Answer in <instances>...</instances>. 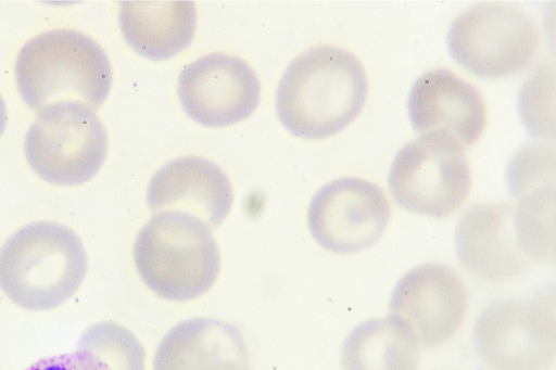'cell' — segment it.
<instances>
[{"mask_svg":"<svg viewBox=\"0 0 556 370\" xmlns=\"http://www.w3.org/2000/svg\"><path fill=\"white\" fill-rule=\"evenodd\" d=\"M368 91L367 74L352 52L312 48L286 69L277 90V115L295 137H333L361 114Z\"/></svg>","mask_w":556,"mask_h":370,"instance_id":"obj_1","label":"cell"},{"mask_svg":"<svg viewBox=\"0 0 556 370\" xmlns=\"http://www.w3.org/2000/svg\"><path fill=\"white\" fill-rule=\"evenodd\" d=\"M17 88L34 111L77 103L94 112L108 100L112 66L106 52L87 35L56 29L31 39L15 65Z\"/></svg>","mask_w":556,"mask_h":370,"instance_id":"obj_2","label":"cell"},{"mask_svg":"<svg viewBox=\"0 0 556 370\" xmlns=\"http://www.w3.org/2000/svg\"><path fill=\"white\" fill-rule=\"evenodd\" d=\"M87 268L85 246L73 229L31 222L0 250V289L26 310H52L80 289Z\"/></svg>","mask_w":556,"mask_h":370,"instance_id":"obj_3","label":"cell"},{"mask_svg":"<svg viewBox=\"0 0 556 370\" xmlns=\"http://www.w3.org/2000/svg\"><path fill=\"white\" fill-rule=\"evenodd\" d=\"M134 259L147 288L176 303L205 294L220 271L213 229L181 213L154 215L137 235Z\"/></svg>","mask_w":556,"mask_h":370,"instance_id":"obj_4","label":"cell"},{"mask_svg":"<svg viewBox=\"0 0 556 370\" xmlns=\"http://www.w3.org/2000/svg\"><path fill=\"white\" fill-rule=\"evenodd\" d=\"M538 48L534 23L510 3L477 4L458 15L447 33L452 59L480 78L500 79L526 72Z\"/></svg>","mask_w":556,"mask_h":370,"instance_id":"obj_5","label":"cell"},{"mask_svg":"<svg viewBox=\"0 0 556 370\" xmlns=\"http://www.w3.org/2000/svg\"><path fill=\"white\" fill-rule=\"evenodd\" d=\"M471 168L463 146L446 132H432L404 146L389 175L394 202L415 215L455 214L471 191Z\"/></svg>","mask_w":556,"mask_h":370,"instance_id":"obj_6","label":"cell"},{"mask_svg":"<svg viewBox=\"0 0 556 370\" xmlns=\"http://www.w3.org/2000/svg\"><path fill=\"white\" fill-rule=\"evenodd\" d=\"M25 154L48 183L73 187L91 181L109 154V135L96 112L77 103L41 111L29 128Z\"/></svg>","mask_w":556,"mask_h":370,"instance_id":"obj_7","label":"cell"},{"mask_svg":"<svg viewBox=\"0 0 556 370\" xmlns=\"http://www.w3.org/2000/svg\"><path fill=\"white\" fill-rule=\"evenodd\" d=\"M473 343L492 370H547L556 356L554 289L486 307L476 322Z\"/></svg>","mask_w":556,"mask_h":370,"instance_id":"obj_8","label":"cell"},{"mask_svg":"<svg viewBox=\"0 0 556 370\" xmlns=\"http://www.w3.org/2000/svg\"><path fill=\"white\" fill-rule=\"evenodd\" d=\"M391 218L384 190L369 181L344 178L324 186L307 214L309 232L324 250L341 255L370 248Z\"/></svg>","mask_w":556,"mask_h":370,"instance_id":"obj_9","label":"cell"},{"mask_svg":"<svg viewBox=\"0 0 556 370\" xmlns=\"http://www.w3.org/2000/svg\"><path fill=\"white\" fill-rule=\"evenodd\" d=\"M178 95L186 114L206 128H225L249 118L257 109L261 84L243 60L212 54L187 65Z\"/></svg>","mask_w":556,"mask_h":370,"instance_id":"obj_10","label":"cell"},{"mask_svg":"<svg viewBox=\"0 0 556 370\" xmlns=\"http://www.w3.org/2000/svg\"><path fill=\"white\" fill-rule=\"evenodd\" d=\"M468 293L460 276L444 264L429 263L408 271L393 291L391 311L425 348L440 347L460 329Z\"/></svg>","mask_w":556,"mask_h":370,"instance_id":"obj_11","label":"cell"},{"mask_svg":"<svg viewBox=\"0 0 556 370\" xmlns=\"http://www.w3.org/2000/svg\"><path fill=\"white\" fill-rule=\"evenodd\" d=\"M233 201L228 175L199 156L169 162L153 175L148 188V205L154 215L181 213L212 229L228 218Z\"/></svg>","mask_w":556,"mask_h":370,"instance_id":"obj_12","label":"cell"},{"mask_svg":"<svg viewBox=\"0 0 556 370\" xmlns=\"http://www.w3.org/2000/svg\"><path fill=\"white\" fill-rule=\"evenodd\" d=\"M407 107L416 132H446L466 148L478 142L486 125L481 93L445 68L432 69L414 82Z\"/></svg>","mask_w":556,"mask_h":370,"instance_id":"obj_13","label":"cell"},{"mask_svg":"<svg viewBox=\"0 0 556 370\" xmlns=\"http://www.w3.org/2000/svg\"><path fill=\"white\" fill-rule=\"evenodd\" d=\"M455 243L462 266L482 280L500 283L530 266L517 240L515 207L506 203L466 209L456 228Z\"/></svg>","mask_w":556,"mask_h":370,"instance_id":"obj_14","label":"cell"},{"mask_svg":"<svg viewBox=\"0 0 556 370\" xmlns=\"http://www.w3.org/2000/svg\"><path fill=\"white\" fill-rule=\"evenodd\" d=\"M153 369L250 370V355L237 327L201 317L184 321L165 334Z\"/></svg>","mask_w":556,"mask_h":370,"instance_id":"obj_15","label":"cell"},{"mask_svg":"<svg viewBox=\"0 0 556 370\" xmlns=\"http://www.w3.org/2000/svg\"><path fill=\"white\" fill-rule=\"evenodd\" d=\"M197 26L194 2L121 3L122 34L139 55L152 61L177 56L193 42Z\"/></svg>","mask_w":556,"mask_h":370,"instance_id":"obj_16","label":"cell"},{"mask_svg":"<svg viewBox=\"0 0 556 370\" xmlns=\"http://www.w3.org/2000/svg\"><path fill=\"white\" fill-rule=\"evenodd\" d=\"M344 370H417L420 343L413 330L390 315L358 324L341 350Z\"/></svg>","mask_w":556,"mask_h":370,"instance_id":"obj_17","label":"cell"},{"mask_svg":"<svg viewBox=\"0 0 556 370\" xmlns=\"http://www.w3.org/2000/svg\"><path fill=\"white\" fill-rule=\"evenodd\" d=\"M515 207V229L521 252L530 260L555 258V184L526 193Z\"/></svg>","mask_w":556,"mask_h":370,"instance_id":"obj_18","label":"cell"},{"mask_svg":"<svg viewBox=\"0 0 556 370\" xmlns=\"http://www.w3.org/2000/svg\"><path fill=\"white\" fill-rule=\"evenodd\" d=\"M78 349L90 352L111 370H146V349L125 327L101 322L87 329Z\"/></svg>","mask_w":556,"mask_h":370,"instance_id":"obj_19","label":"cell"},{"mask_svg":"<svg viewBox=\"0 0 556 370\" xmlns=\"http://www.w3.org/2000/svg\"><path fill=\"white\" fill-rule=\"evenodd\" d=\"M518 113L535 138L555 137V68L543 64L527 79L518 97Z\"/></svg>","mask_w":556,"mask_h":370,"instance_id":"obj_20","label":"cell"},{"mask_svg":"<svg viewBox=\"0 0 556 370\" xmlns=\"http://www.w3.org/2000/svg\"><path fill=\"white\" fill-rule=\"evenodd\" d=\"M507 182L515 199L555 184V151L546 145H530L514 156L508 167Z\"/></svg>","mask_w":556,"mask_h":370,"instance_id":"obj_21","label":"cell"},{"mask_svg":"<svg viewBox=\"0 0 556 370\" xmlns=\"http://www.w3.org/2000/svg\"><path fill=\"white\" fill-rule=\"evenodd\" d=\"M26 370H111L90 352L78 349L75 354L50 357L35 362Z\"/></svg>","mask_w":556,"mask_h":370,"instance_id":"obj_22","label":"cell"},{"mask_svg":"<svg viewBox=\"0 0 556 370\" xmlns=\"http://www.w3.org/2000/svg\"><path fill=\"white\" fill-rule=\"evenodd\" d=\"M8 119H9V116H8L7 103H5L4 99L2 98V95H0V137L3 136V133L7 129Z\"/></svg>","mask_w":556,"mask_h":370,"instance_id":"obj_23","label":"cell"}]
</instances>
